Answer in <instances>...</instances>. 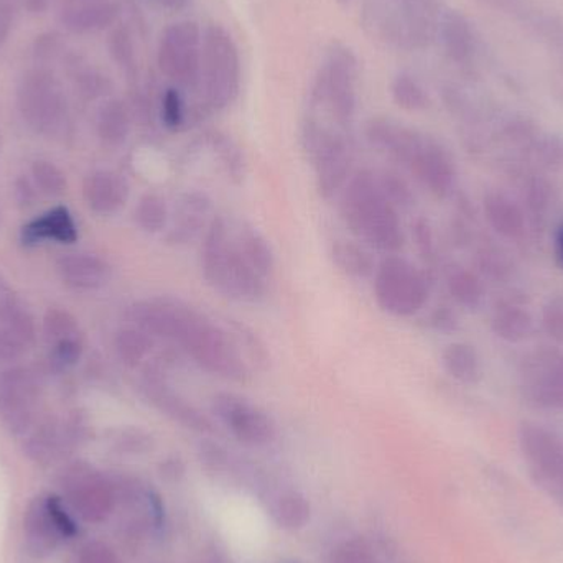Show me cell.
Instances as JSON below:
<instances>
[{
    "mask_svg": "<svg viewBox=\"0 0 563 563\" xmlns=\"http://www.w3.org/2000/svg\"><path fill=\"white\" fill-rule=\"evenodd\" d=\"M135 327L154 340L170 341L205 373L231 383H246L251 366L230 330L181 298L141 300L132 310Z\"/></svg>",
    "mask_w": 563,
    "mask_h": 563,
    "instance_id": "6da1fadb",
    "label": "cell"
},
{
    "mask_svg": "<svg viewBox=\"0 0 563 563\" xmlns=\"http://www.w3.org/2000/svg\"><path fill=\"white\" fill-rule=\"evenodd\" d=\"M341 220L369 250L399 254L407 243L400 213L380 190L376 172L361 168L351 175L340 194Z\"/></svg>",
    "mask_w": 563,
    "mask_h": 563,
    "instance_id": "7a4b0ae2",
    "label": "cell"
},
{
    "mask_svg": "<svg viewBox=\"0 0 563 563\" xmlns=\"http://www.w3.org/2000/svg\"><path fill=\"white\" fill-rule=\"evenodd\" d=\"M200 267L203 279L223 297L260 303L267 295V280L251 267L238 244L236 221L214 214L201 238Z\"/></svg>",
    "mask_w": 563,
    "mask_h": 563,
    "instance_id": "3957f363",
    "label": "cell"
},
{
    "mask_svg": "<svg viewBox=\"0 0 563 563\" xmlns=\"http://www.w3.org/2000/svg\"><path fill=\"white\" fill-rule=\"evenodd\" d=\"M243 62L233 35L220 23L203 29L201 43V85L205 104L223 112L240 98Z\"/></svg>",
    "mask_w": 563,
    "mask_h": 563,
    "instance_id": "277c9868",
    "label": "cell"
},
{
    "mask_svg": "<svg viewBox=\"0 0 563 563\" xmlns=\"http://www.w3.org/2000/svg\"><path fill=\"white\" fill-rule=\"evenodd\" d=\"M301 141L313 162L318 194L323 200H333L354 174L353 144L344 132L323 128L313 119L305 122Z\"/></svg>",
    "mask_w": 563,
    "mask_h": 563,
    "instance_id": "5b68a950",
    "label": "cell"
},
{
    "mask_svg": "<svg viewBox=\"0 0 563 563\" xmlns=\"http://www.w3.org/2000/svg\"><path fill=\"white\" fill-rule=\"evenodd\" d=\"M373 294L386 313L397 318L416 317L429 301V279L406 257L387 254L377 263Z\"/></svg>",
    "mask_w": 563,
    "mask_h": 563,
    "instance_id": "8992f818",
    "label": "cell"
},
{
    "mask_svg": "<svg viewBox=\"0 0 563 563\" xmlns=\"http://www.w3.org/2000/svg\"><path fill=\"white\" fill-rule=\"evenodd\" d=\"M20 118L35 134L56 137L69 124V109L62 86L48 69H30L16 86Z\"/></svg>",
    "mask_w": 563,
    "mask_h": 563,
    "instance_id": "52a82bcc",
    "label": "cell"
},
{
    "mask_svg": "<svg viewBox=\"0 0 563 563\" xmlns=\"http://www.w3.org/2000/svg\"><path fill=\"white\" fill-rule=\"evenodd\" d=\"M59 488L76 518L88 525L108 521L119 503L114 479L82 460L68 463L63 468Z\"/></svg>",
    "mask_w": 563,
    "mask_h": 563,
    "instance_id": "ba28073f",
    "label": "cell"
},
{
    "mask_svg": "<svg viewBox=\"0 0 563 563\" xmlns=\"http://www.w3.org/2000/svg\"><path fill=\"white\" fill-rule=\"evenodd\" d=\"M79 534L75 512L62 496L45 493L35 496L23 515V542L33 559H46L55 554L62 542L71 541Z\"/></svg>",
    "mask_w": 563,
    "mask_h": 563,
    "instance_id": "9c48e42d",
    "label": "cell"
},
{
    "mask_svg": "<svg viewBox=\"0 0 563 563\" xmlns=\"http://www.w3.org/2000/svg\"><path fill=\"white\" fill-rule=\"evenodd\" d=\"M357 78L360 63L356 55L346 45L333 43L313 92L317 104L327 106L341 129L350 128L356 118Z\"/></svg>",
    "mask_w": 563,
    "mask_h": 563,
    "instance_id": "30bf717a",
    "label": "cell"
},
{
    "mask_svg": "<svg viewBox=\"0 0 563 563\" xmlns=\"http://www.w3.org/2000/svg\"><path fill=\"white\" fill-rule=\"evenodd\" d=\"M203 29L195 20L170 23L157 46V66L181 91H197L201 85Z\"/></svg>",
    "mask_w": 563,
    "mask_h": 563,
    "instance_id": "8fae6325",
    "label": "cell"
},
{
    "mask_svg": "<svg viewBox=\"0 0 563 563\" xmlns=\"http://www.w3.org/2000/svg\"><path fill=\"white\" fill-rule=\"evenodd\" d=\"M519 445L536 483L563 508V439L536 423L519 430Z\"/></svg>",
    "mask_w": 563,
    "mask_h": 563,
    "instance_id": "7c38bea8",
    "label": "cell"
},
{
    "mask_svg": "<svg viewBox=\"0 0 563 563\" xmlns=\"http://www.w3.org/2000/svg\"><path fill=\"white\" fill-rule=\"evenodd\" d=\"M214 419L246 446H267L276 440L277 427L273 417L236 393H218L211 397Z\"/></svg>",
    "mask_w": 563,
    "mask_h": 563,
    "instance_id": "4fadbf2b",
    "label": "cell"
},
{
    "mask_svg": "<svg viewBox=\"0 0 563 563\" xmlns=\"http://www.w3.org/2000/svg\"><path fill=\"white\" fill-rule=\"evenodd\" d=\"M40 386L26 367L0 369V422L13 437H25L36 423Z\"/></svg>",
    "mask_w": 563,
    "mask_h": 563,
    "instance_id": "5bb4252c",
    "label": "cell"
},
{
    "mask_svg": "<svg viewBox=\"0 0 563 563\" xmlns=\"http://www.w3.org/2000/svg\"><path fill=\"white\" fill-rule=\"evenodd\" d=\"M142 396L174 422L180 423L185 429L198 433H213L214 426L198 407H195L187 397L181 396L178 390L168 384L165 369L161 364H148L142 373L141 383Z\"/></svg>",
    "mask_w": 563,
    "mask_h": 563,
    "instance_id": "9a60e30c",
    "label": "cell"
},
{
    "mask_svg": "<svg viewBox=\"0 0 563 563\" xmlns=\"http://www.w3.org/2000/svg\"><path fill=\"white\" fill-rule=\"evenodd\" d=\"M525 393L541 409L563 410V354L542 350L526 363Z\"/></svg>",
    "mask_w": 563,
    "mask_h": 563,
    "instance_id": "2e32d148",
    "label": "cell"
},
{
    "mask_svg": "<svg viewBox=\"0 0 563 563\" xmlns=\"http://www.w3.org/2000/svg\"><path fill=\"white\" fill-rule=\"evenodd\" d=\"M406 168L437 198L449 197L455 188V164L445 147L429 135L422 134Z\"/></svg>",
    "mask_w": 563,
    "mask_h": 563,
    "instance_id": "e0dca14e",
    "label": "cell"
},
{
    "mask_svg": "<svg viewBox=\"0 0 563 563\" xmlns=\"http://www.w3.org/2000/svg\"><path fill=\"white\" fill-rule=\"evenodd\" d=\"M213 217V201L207 194L187 191L172 210L165 241L170 246H188L198 238H203Z\"/></svg>",
    "mask_w": 563,
    "mask_h": 563,
    "instance_id": "ac0fdd59",
    "label": "cell"
},
{
    "mask_svg": "<svg viewBox=\"0 0 563 563\" xmlns=\"http://www.w3.org/2000/svg\"><path fill=\"white\" fill-rule=\"evenodd\" d=\"M22 446L26 459L43 468L56 465L75 452L62 420L52 417L35 423L23 437Z\"/></svg>",
    "mask_w": 563,
    "mask_h": 563,
    "instance_id": "d6986e66",
    "label": "cell"
},
{
    "mask_svg": "<svg viewBox=\"0 0 563 563\" xmlns=\"http://www.w3.org/2000/svg\"><path fill=\"white\" fill-rule=\"evenodd\" d=\"M82 197L92 213L99 217H112L128 203L131 187L118 172L101 168V170L91 172L85 178Z\"/></svg>",
    "mask_w": 563,
    "mask_h": 563,
    "instance_id": "ffe728a7",
    "label": "cell"
},
{
    "mask_svg": "<svg viewBox=\"0 0 563 563\" xmlns=\"http://www.w3.org/2000/svg\"><path fill=\"white\" fill-rule=\"evenodd\" d=\"M56 269L63 284L73 290H101L112 279L111 264L96 254H68L58 261Z\"/></svg>",
    "mask_w": 563,
    "mask_h": 563,
    "instance_id": "44dd1931",
    "label": "cell"
},
{
    "mask_svg": "<svg viewBox=\"0 0 563 563\" xmlns=\"http://www.w3.org/2000/svg\"><path fill=\"white\" fill-rule=\"evenodd\" d=\"M119 16V7L111 0L69 3L59 12V23L75 35L102 32L114 25Z\"/></svg>",
    "mask_w": 563,
    "mask_h": 563,
    "instance_id": "7402d4cb",
    "label": "cell"
},
{
    "mask_svg": "<svg viewBox=\"0 0 563 563\" xmlns=\"http://www.w3.org/2000/svg\"><path fill=\"white\" fill-rule=\"evenodd\" d=\"M48 240L62 244H71L78 240V227L66 208H53L22 230V241L25 246H36Z\"/></svg>",
    "mask_w": 563,
    "mask_h": 563,
    "instance_id": "603a6c76",
    "label": "cell"
},
{
    "mask_svg": "<svg viewBox=\"0 0 563 563\" xmlns=\"http://www.w3.org/2000/svg\"><path fill=\"white\" fill-rule=\"evenodd\" d=\"M440 40L446 56L456 65H468L475 55V33L459 10H446L440 19Z\"/></svg>",
    "mask_w": 563,
    "mask_h": 563,
    "instance_id": "cb8c5ba5",
    "label": "cell"
},
{
    "mask_svg": "<svg viewBox=\"0 0 563 563\" xmlns=\"http://www.w3.org/2000/svg\"><path fill=\"white\" fill-rule=\"evenodd\" d=\"M489 227L506 240H518L525 234L526 217L521 207L503 191H489L483 201Z\"/></svg>",
    "mask_w": 563,
    "mask_h": 563,
    "instance_id": "d4e9b609",
    "label": "cell"
},
{
    "mask_svg": "<svg viewBox=\"0 0 563 563\" xmlns=\"http://www.w3.org/2000/svg\"><path fill=\"white\" fill-rule=\"evenodd\" d=\"M132 131L131 109L122 99L111 98L102 102L96 115V134L109 148L122 147Z\"/></svg>",
    "mask_w": 563,
    "mask_h": 563,
    "instance_id": "484cf974",
    "label": "cell"
},
{
    "mask_svg": "<svg viewBox=\"0 0 563 563\" xmlns=\"http://www.w3.org/2000/svg\"><path fill=\"white\" fill-rule=\"evenodd\" d=\"M334 266L354 280H373L377 261L366 244L361 241L336 240L331 244Z\"/></svg>",
    "mask_w": 563,
    "mask_h": 563,
    "instance_id": "4316f807",
    "label": "cell"
},
{
    "mask_svg": "<svg viewBox=\"0 0 563 563\" xmlns=\"http://www.w3.org/2000/svg\"><path fill=\"white\" fill-rule=\"evenodd\" d=\"M236 238L247 263L263 279L269 282L276 271V254L269 241L244 221H236Z\"/></svg>",
    "mask_w": 563,
    "mask_h": 563,
    "instance_id": "83f0119b",
    "label": "cell"
},
{
    "mask_svg": "<svg viewBox=\"0 0 563 563\" xmlns=\"http://www.w3.org/2000/svg\"><path fill=\"white\" fill-rule=\"evenodd\" d=\"M112 347H114L118 360L124 366L134 369V367L142 366L151 356L155 347V340L141 328L129 324V327L115 331Z\"/></svg>",
    "mask_w": 563,
    "mask_h": 563,
    "instance_id": "f1b7e54d",
    "label": "cell"
},
{
    "mask_svg": "<svg viewBox=\"0 0 563 563\" xmlns=\"http://www.w3.org/2000/svg\"><path fill=\"white\" fill-rule=\"evenodd\" d=\"M492 330L496 336L508 343H521L534 331L531 313L518 305L506 303L496 308L492 318Z\"/></svg>",
    "mask_w": 563,
    "mask_h": 563,
    "instance_id": "f546056e",
    "label": "cell"
},
{
    "mask_svg": "<svg viewBox=\"0 0 563 563\" xmlns=\"http://www.w3.org/2000/svg\"><path fill=\"white\" fill-rule=\"evenodd\" d=\"M442 364L446 374L459 383L475 384L482 377V360L472 344L462 341L449 344L443 350Z\"/></svg>",
    "mask_w": 563,
    "mask_h": 563,
    "instance_id": "4dcf8cb0",
    "label": "cell"
},
{
    "mask_svg": "<svg viewBox=\"0 0 563 563\" xmlns=\"http://www.w3.org/2000/svg\"><path fill=\"white\" fill-rule=\"evenodd\" d=\"M446 290L450 297L466 310L482 307L485 298V285L472 271L463 266H453L446 271Z\"/></svg>",
    "mask_w": 563,
    "mask_h": 563,
    "instance_id": "1f68e13d",
    "label": "cell"
},
{
    "mask_svg": "<svg viewBox=\"0 0 563 563\" xmlns=\"http://www.w3.org/2000/svg\"><path fill=\"white\" fill-rule=\"evenodd\" d=\"M172 210L165 197L155 191L142 195L134 210V221L139 230L147 234H161L167 231Z\"/></svg>",
    "mask_w": 563,
    "mask_h": 563,
    "instance_id": "d6a6232c",
    "label": "cell"
},
{
    "mask_svg": "<svg viewBox=\"0 0 563 563\" xmlns=\"http://www.w3.org/2000/svg\"><path fill=\"white\" fill-rule=\"evenodd\" d=\"M271 515L280 528L300 529L310 519V503L300 493H282L271 506Z\"/></svg>",
    "mask_w": 563,
    "mask_h": 563,
    "instance_id": "836d02e7",
    "label": "cell"
},
{
    "mask_svg": "<svg viewBox=\"0 0 563 563\" xmlns=\"http://www.w3.org/2000/svg\"><path fill=\"white\" fill-rule=\"evenodd\" d=\"M390 96L394 104L407 112L426 111L430 99L426 88L420 85L416 76L409 73H399L390 82Z\"/></svg>",
    "mask_w": 563,
    "mask_h": 563,
    "instance_id": "e575fe53",
    "label": "cell"
},
{
    "mask_svg": "<svg viewBox=\"0 0 563 563\" xmlns=\"http://www.w3.org/2000/svg\"><path fill=\"white\" fill-rule=\"evenodd\" d=\"M42 330L48 346L59 341L82 336L81 327L75 314L69 313L65 308H49L43 317Z\"/></svg>",
    "mask_w": 563,
    "mask_h": 563,
    "instance_id": "d590c367",
    "label": "cell"
},
{
    "mask_svg": "<svg viewBox=\"0 0 563 563\" xmlns=\"http://www.w3.org/2000/svg\"><path fill=\"white\" fill-rule=\"evenodd\" d=\"M30 175H32L33 185L40 194L46 195V197H62L66 194L68 188V178H66L65 172L53 164L52 161H35L30 168Z\"/></svg>",
    "mask_w": 563,
    "mask_h": 563,
    "instance_id": "8d00e7d4",
    "label": "cell"
},
{
    "mask_svg": "<svg viewBox=\"0 0 563 563\" xmlns=\"http://www.w3.org/2000/svg\"><path fill=\"white\" fill-rule=\"evenodd\" d=\"M376 177L377 181H379L380 190L384 191L387 200L399 210V213L412 210L416 207V194H413L412 187H410L409 181L402 175L384 168V170L376 172Z\"/></svg>",
    "mask_w": 563,
    "mask_h": 563,
    "instance_id": "74e56055",
    "label": "cell"
},
{
    "mask_svg": "<svg viewBox=\"0 0 563 563\" xmlns=\"http://www.w3.org/2000/svg\"><path fill=\"white\" fill-rule=\"evenodd\" d=\"M68 71L82 98H101V96L108 95L109 89H111V82L104 75L96 71L91 66L82 65L78 58L68 63Z\"/></svg>",
    "mask_w": 563,
    "mask_h": 563,
    "instance_id": "f35d334b",
    "label": "cell"
},
{
    "mask_svg": "<svg viewBox=\"0 0 563 563\" xmlns=\"http://www.w3.org/2000/svg\"><path fill=\"white\" fill-rule=\"evenodd\" d=\"M161 121L164 128L170 132L184 131L187 125V101H185L184 91L177 86L170 85L162 92Z\"/></svg>",
    "mask_w": 563,
    "mask_h": 563,
    "instance_id": "ab89813d",
    "label": "cell"
},
{
    "mask_svg": "<svg viewBox=\"0 0 563 563\" xmlns=\"http://www.w3.org/2000/svg\"><path fill=\"white\" fill-rule=\"evenodd\" d=\"M108 48L112 62L122 71L128 73V75H134L135 69H137V53H135L131 32L124 29V26H118V29L112 30L111 35H109Z\"/></svg>",
    "mask_w": 563,
    "mask_h": 563,
    "instance_id": "60d3db41",
    "label": "cell"
},
{
    "mask_svg": "<svg viewBox=\"0 0 563 563\" xmlns=\"http://www.w3.org/2000/svg\"><path fill=\"white\" fill-rule=\"evenodd\" d=\"M109 449L122 455H139L147 452L152 446V437L141 429L128 427V429H115L108 433Z\"/></svg>",
    "mask_w": 563,
    "mask_h": 563,
    "instance_id": "b9f144b4",
    "label": "cell"
},
{
    "mask_svg": "<svg viewBox=\"0 0 563 563\" xmlns=\"http://www.w3.org/2000/svg\"><path fill=\"white\" fill-rule=\"evenodd\" d=\"M231 334H233L234 340H236L238 346H240L241 353L246 357L247 363L256 364L257 367H266L269 364V353H267V347L264 346L263 341L257 338V334L254 331H251L250 328L244 327V324L233 323L231 321Z\"/></svg>",
    "mask_w": 563,
    "mask_h": 563,
    "instance_id": "7bdbcfd3",
    "label": "cell"
},
{
    "mask_svg": "<svg viewBox=\"0 0 563 563\" xmlns=\"http://www.w3.org/2000/svg\"><path fill=\"white\" fill-rule=\"evenodd\" d=\"M49 361L56 369H69L81 361L85 354V338H71L48 346Z\"/></svg>",
    "mask_w": 563,
    "mask_h": 563,
    "instance_id": "ee69618b",
    "label": "cell"
},
{
    "mask_svg": "<svg viewBox=\"0 0 563 563\" xmlns=\"http://www.w3.org/2000/svg\"><path fill=\"white\" fill-rule=\"evenodd\" d=\"M539 161L551 170H563V137L562 135H545L539 139L536 147Z\"/></svg>",
    "mask_w": 563,
    "mask_h": 563,
    "instance_id": "f6af8a7d",
    "label": "cell"
},
{
    "mask_svg": "<svg viewBox=\"0 0 563 563\" xmlns=\"http://www.w3.org/2000/svg\"><path fill=\"white\" fill-rule=\"evenodd\" d=\"M542 327L552 340L563 343V295L551 298L545 303L542 310Z\"/></svg>",
    "mask_w": 563,
    "mask_h": 563,
    "instance_id": "bcb514c9",
    "label": "cell"
},
{
    "mask_svg": "<svg viewBox=\"0 0 563 563\" xmlns=\"http://www.w3.org/2000/svg\"><path fill=\"white\" fill-rule=\"evenodd\" d=\"M29 344L20 340L13 331L0 327V366H10L25 356Z\"/></svg>",
    "mask_w": 563,
    "mask_h": 563,
    "instance_id": "7dc6e473",
    "label": "cell"
},
{
    "mask_svg": "<svg viewBox=\"0 0 563 563\" xmlns=\"http://www.w3.org/2000/svg\"><path fill=\"white\" fill-rule=\"evenodd\" d=\"M76 563H119V558L108 542L89 541L79 549Z\"/></svg>",
    "mask_w": 563,
    "mask_h": 563,
    "instance_id": "c3c4849f",
    "label": "cell"
},
{
    "mask_svg": "<svg viewBox=\"0 0 563 563\" xmlns=\"http://www.w3.org/2000/svg\"><path fill=\"white\" fill-rule=\"evenodd\" d=\"M331 563H377V561L373 551L364 542L350 541L336 549Z\"/></svg>",
    "mask_w": 563,
    "mask_h": 563,
    "instance_id": "681fc988",
    "label": "cell"
},
{
    "mask_svg": "<svg viewBox=\"0 0 563 563\" xmlns=\"http://www.w3.org/2000/svg\"><path fill=\"white\" fill-rule=\"evenodd\" d=\"M63 53L62 35L56 32L43 33L36 36L35 46H33V56L38 63L55 62Z\"/></svg>",
    "mask_w": 563,
    "mask_h": 563,
    "instance_id": "f907efd6",
    "label": "cell"
},
{
    "mask_svg": "<svg viewBox=\"0 0 563 563\" xmlns=\"http://www.w3.org/2000/svg\"><path fill=\"white\" fill-rule=\"evenodd\" d=\"M413 240L423 257H432L435 253V240H433L432 227L426 218H419L412 224Z\"/></svg>",
    "mask_w": 563,
    "mask_h": 563,
    "instance_id": "816d5d0a",
    "label": "cell"
},
{
    "mask_svg": "<svg viewBox=\"0 0 563 563\" xmlns=\"http://www.w3.org/2000/svg\"><path fill=\"white\" fill-rule=\"evenodd\" d=\"M13 197H15L16 205L22 210H29L35 205L36 187L29 178H16L15 184H13Z\"/></svg>",
    "mask_w": 563,
    "mask_h": 563,
    "instance_id": "f5cc1de1",
    "label": "cell"
},
{
    "mask_svg": "<svg viewBox=\"0 0 563 563\" xmlns=\"http://www.w3.org/2000/svg\"><path fill=\"white\" fill-rule=\"evenodd\" d=\"M432 327L443 333H450L459 328V318L449 307H440L432 313Z\"/></svg>",
    "mask_w": 563,
    "mask_h": 563,
    "instance_id": "db71d44e",
    "label": "cell"
},
{
    "mask_svg": "<svg viewBox=\"0 0 563 563\" xmlns=\"http://www.w3.org/2000/svg\"><path fill=\"white\" fill-rule=\"evenodd\" d=\"M13 26V9L10 0H0V48L9 40Z\"/></svg>",
    "mask_w": 563,
    "mask_h": 563,
    "instance_id": "11a10c76",
    "label": "cell"
},
{
    "mask_svg": "<svg viewBox=\"0 0 563 563\" xmlns=\"http://www.w3.org/2000/svg\"><path fill=\"white\" fill-rule=\"evenodd\" d=\"M10 2L20 3L26 12L33 13V15L45 12L49 5V0H10Z\"/></svg>",
    "mask_w": 563,
    "mask_h": 563,
    "instance_id": "9f6ffc18",
    "label": "cell"
},
{
    "mask_svg": "<svg viewBox=\"0 0 563 563\" xmlns=\"http://www.w3.org/2000/svg\"><path fill=\"white\" fill-rule=\"evenodd\" d=\"M191 2L194 0H161L162 7L174 13L184 12V10L191 5Z\"/></svg>",
    "mask_w": 563,
    "mask_h": 563,
    "instance_id": "6f0895ef",
    "label": "cell"
},
{
    "mask_svg": "<svg viewBox=\"0 0 563 563\" xmlns=\"http://www.w3.org/2000/svg\"><path fill=\"white\" fill-rule=\"evenodd\" d=\"M555 256H558L559 264L563 269V224L555 233Z\"/></svg>",
    "mask_w": 563,
    "mask_h": 563,
    "instance_id": "680465c9",
    "label": "cell"
},
{
    "mask_svg": "<svg viewBox=\"0 0 563 563\" xmlns=\"http://www.w3.org/2000/svg\"><path fill=\"white\" fill-rule=\"evenodd\" d=\"M340 5H350L351 0H336Z\"/></svg>",
    "mask_w": 563,
    "mask_h": 563,
    "instance_id": "91938a15",
    "label": "cell"
},
{
    "mask_svg": "<svg viewBox=\"0 0 563 563\" xmlns=\"http://www.w3.org/2000/svg\"><path fill=\"white\" fill-rule=\"evenodd\" d=\"M95 2V0H71V3Z\"/></svg>",
    "mask_w": 563,
    "mask_h": 563,
    "instance_id": "94428289",
    "label": "cell"
},
{
    "mask_svg": "<svg viewBox=\"0 0 563 563\" xmlns=\"http://www.w3.org/2000/svg\"><path fill=\"white\" fill-rule=\"evenodd\" d=\"M0 152H2V137H0Z\"/></svg>",
    "mask_w": 563,
    "mask_h": 563,
    "instance_id": "6125c7cd",
    "label": "cell"
},
{
    "mask_svg": "<svg viewBox=\"0 0 563 563\" xmlns=\"http://www.w3.org/2000/svg\"><path fill=\"white\" fill-rule=\"evenodd\" d=\"M0 223H2V213H0Z\"/></svg>",
    "mask_w": 563,
    "mask_h": 563,
    "instance_id": "be15d7a7",
    "label": "cell"
}]
</instances>
